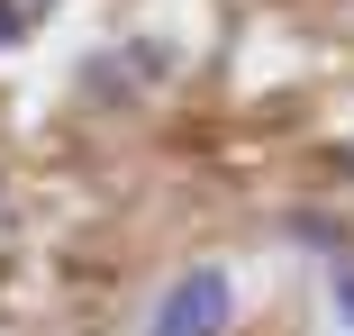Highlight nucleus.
<instances>
[{"label":"nucleus","instance_id":"f257e3e1","mask_svg":"<svg viewBox=\"0 0 354 336\" xmlns=\"http://www.w3.org/2000/svg\"><path fill=\"white\" fill-rule=\"evenodd\" d=\"M227 318H236L227 273H218V263H191V273H173V282H164V300H155L146 336H227Z\"/></svg>","mask_w":354,"mask_h":336},{"label":"nucleus","instance_id":"f03ea898","mask_svg":"<svg viewBox=\"0 0 354 336\" xmlns=\"http://www.w3.org/2000/svg\"><path fill=\"white\" fill-rule=\"evenodd\" d=\"M327 309H336V327L354 336V254H327Z\"/></svg>","mask_w":354,"mask_h":336},{"label":"nucleus","instance_id":"7ed1b4c3","mask_svg":"<svg viewBox=\"0 0 354 336\" xmlns=\"http://www.w3.org/2000/svg\"><path fill=\"white\" fill-rule=\"evenodd\" d=\"M0 46H19V0H0Z\"/></svg>","mask_w":354,"mask_h":336},{"label":"nucleus","instance_id":"20e7f679","mask_svg":"<svg viewBox=\"0 0 354 336\" xmlns=\"http://www.w3.org/2000/svg\"><path fill=\"white\" fill-rule=\"evenodd\" d=\"M327 164H336V173H345V182H354V146H336V155H327Z\"/></svg>","mask_w":354,"mask_h":336},{"label":"nucleus","instance_id":"39448f33","mask_svg":"<svg viewBox=\"0 0 354 336\" xmlns=\"http://www.w3.org/2000/svg\"><path fill=\"white\" fill-rule=\"evenodd\" d=\"M28 10H55V0H28Z\"/></svg>","mask_w":354,"mask_h":336}]
</instances>
